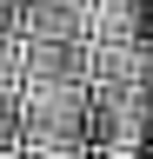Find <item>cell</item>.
Wrapping results in <instances>:
<instances>
[{
    "label": "cell",
    "instance_id": "obj_1",
    "mask_svg": "<svg viewBox=\"0 0 153 159\" xmlns=\"http://www.w3.org/2000/svg\"><path fill=\"white\" fill-rule=\"evenodd\" d=\"M20 152H93V86H20Z\"/></svg>",
    "mask_w": 153,
    "mask_h": 159
},
{
    "label": "cell",
    "instance_id": "obj_2",
    "mask_svg": "<svg viewBox=\"0 0 153 159\" xmlns=\"http://www.w3.org/2000/svg\"><path fill=\"white\" fill-rule=\"evenodd\" d=\"M20 86H93V40H20Z\"/></svg>",
    "mask_w": 153,
    "mask_h": 159
},
{
    "label": "cell",
    "instance_id": "obj_3",
    "mask_svg": "<svg viewBox=\"0 0 153 159\" xmlns=\"http://www.w3.org/2000/svg\"><path fill=\"white\" fill-rule=\"evenodd\" d=\"M20 40H93L87 0H27L20 7Z\"/></svg>",
    "mask_w": 153,
    "mask_h": 159
},
{
    "label": "cell",
    "instance_id": "obj_4",
    "mask_svg": "<svg viewBox=\"0 0 153 159\" xmlns=\"http://www.w3.org/2000/svg\"><path fill=\"white\" fill-rule=\"evenodd\" d=\"M20 126H27V93L0 86V152H20Z\"/></svg>",
    "mask_w": 153,
    "mask_h": 159
},
{
    "label": "cell",
    "instance_id": "obj_5",
    "mask_svg": "<svg viewBox=\"0 0 153 159\" xmlns=\"http://www.w3.org/2000/svg\"><path fill=\"white\" fill-rule=\"evenodd\" d=\"M20 7L27 0H0V33H20Z\"/></svg>",
    "mask_w": 153,
    "mask_h": 159
},
{
    "label": "cell",
    "instance_id": "obj_6",
    "mask_svg": "<svg viewBox=\"0 0 153 159\" xmlns=\"http://www.w3.org/2000/svg\"><path fill=\"white\" fill-rule=\"evenodd\" d=\"M27 159H93V152H27Z\"/></svg>",
    "mask_w": 153,
    "mask_h": 159
},
{
    "label": "cell",
    "instance_id": "obj_7",
    "mask_svg": "<svg viewBox=\"0 0 153 159\" xmlns=\"http://www.w3.org/2000/svg\"><path fill=\"white\" fill-rule=\"evenodd\" d=\"M0 159H27V152H0Z\"/></svg>",
    "mask_w": 153,
    "mask_h": 159
}]
</instances>
